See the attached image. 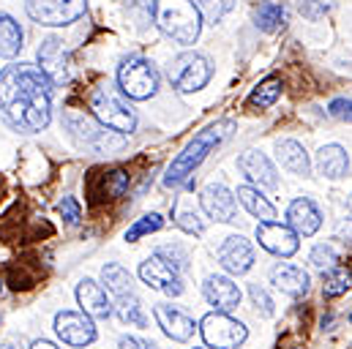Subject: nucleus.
<instances>
[{
  "mask_svg": "<svg viewBox=\"0 0 352 349\" xmlns=\"http://www.w3.org/2000/svg\"><path fill=\"white\" fill-rule=\"evenodd\" d=\"M0 117L16 131H41L52 117V82L28 63L0 71Z\"/></svg>",
  "mask_w": 352,
  "mask_h": 349,
  "instance_id": "1",
  "label": "nucleus"
},
{
  "mask_svg": "<svg viewBox=\"0 0 352 349\" xmlns=\"http://www.w3.org/2000/svg\"><path fill=\"white\" fill-rule=\"evenodd\" d=\"M232 128H235V123L232 120H221V123H216V126H208V128H202L180 153L175 156V161L167 167V174H164V185L167 188H173L177 183H183L188 174L194 172L205 159H208V153L210 150H216L230 134H232Z\"/></svg>",
  "mask_w": 352,
  "mask_h": 349,
  "instance_id": "2",
  "label": "nucleus"
},
{
  "mask_svg": "<svg viewBox=\"0 0 352 349\" xmlns=\"http://www.w3.org/2000/svg\"><path fill=\"white\" fill-rule=\"evenodd\" d=\"M153 22L164 36L177 44H194L202 30V16L191 0H156L153 3Z\"/></svg>",
  "mask_w": 352,
  "mask_h": 349,
  "instance_id": "3",
  "label": "nucleus"
},
{
  "mask_svg": "<svg viewBox=\"0 0 352 349\" xmlns=\"http://www.w3.org/2000/svg\"><path fill=\"white\" fill-rule=\"evenodd\" d=\"M90 109L98 117V123L104 128H112L115 134H131L137 128L134 109L112 87H96L90 95Z\"/></svg>",
  "mask_w": 352,
  "mask_h": 349,
  "instance_id": "4",
  "label": "nucleus"
},
{
  "mask_svg": "<svg viewBox=\"0 0 352 349\" xmlns=\"http://www.w3.org/2000/svg\"><path fill=\"white\" fill-rule=\"evenodd\" d=\"M118 85L123 90V95L134 101H148L159 90V74L153 63L145 60L142 55H129L118 66Z\"/></svg>",
  "mask_w": 352,
  "mask_h": 349,
  "instance_id": "5",
  "label": "nucleus"
},
{
  "mask_svg": "<svg viewBox=\"0 0 352 349\" xmlns=\"http://www.w3.org/2000/svg\"><path fill=\"white\" fill-rule=\"evenodd\" d=\"M210 74H213V66L205 55L199 52H183L177 55L175 60L167 66V77L175 90L180 93H197L210 82Z\"/></svg>",
  "mask_w": 352,
  "mask_h": 349,
  "instance_id": "6",
  "label": "nucleus"
},
{
  "mask_svg": "<svg viewBox=\"0 0 352 349\" xmlns=\"http://www.w3.org/2000/svg\"><path fill=\"white\" fill-rule=\"evenodd\" d=\"M199 333H202L208 349H238L249 336L243 322H238V319H232L230 314H221V311H213V314L202 317Z\"/></svg>",
  "mask_w": 352,
  "mask_h": 349,
  "instance_id": "7",
  "label": "nucleus"
},
{
  "mask_svg": "<svg viewBox=\"0 0 352 349\" xmlns=\"http://www.w3.org/2000/svg\"><path fill=\"white\" fill-rule=\"evenodd\" d=\"M25 11L38 25L63 27L77 22L88 11V3L85 0H25Z\"/></svg>",
  "mask_w": 352,
  "mask_h": 349,
  "instance_id": "8",
  "label": "nucleus"
},
{
  "mask_svg": "<svg viewBox=\"0 0 352 349\" xmlns=\"http://www.w3.org/2000/svg\"><path fill=\"white\" fill-rule=\"evenodd\" d=\"M66 126L72 131V137L88 148L93 153H109L118 150L123 145V137L115 131H104V126H98L96 120H90L85 115H66Z\"/></svg>",
  "mask_w": 352,
  "mask_h": 349,
  "instance_id": "9",
  "label": "nucleus"
},
{
  "mask_svg": "<svg viewBox=\"0 0 352 349\" xmlns=\"http://www.w3.org/2000/svg\"><path fill=\"white\" fill-rule=\"evenodd\" d=\"M38 71L52 82V85H66L72 77V60L66 52V44L58 36H50L38 47Z\"/></svg>",
  "mask_w": 352,
  "mask_h": 349,
  "instance_id": "10",
  "label": "nucleus"
},
{
  "mask_svg": "<svg viewBox=\"0 0 352 349\" xmlns=\"http://www.w3.org/2000/svg\"><path fill=\"white\" fill-rule=\"evenodd\" d=\"M140 278L151 286V289H159L164 295H180L183 292V278H180V270H177L173 262H167L164 257L153 254L140 264Z\"/></svg>",
  "mask_w": 352,
  "mask_h": 349,
  "instance_id": "11",
  "label": "nucleus"
},
{
  "mask_svg": "<svg viewBox=\"0 0 352 349\" xmlns=\"http://www.w3.org/2000/svg\"><path fill=\"white\" fill-rule=\"evenodd\" d=\"M55 330L72 347H88L90 341L96 339L93 319L88 314H80V311H60L55 317Z\"/></svg>",
  "mask_w": 352,
  "mask_h": 349,
  "instance_id": "12",
  "label": "nucleus"
},
{
  "mask_svg": "<svg viewBox=\"0 0 352 349\" xmlns=\"http://www.w3.org/2000/svg\"><path fill=\"white\" fill-rule=\"evenodd\" d=\"M257 240H260V246L265 251H270L276 257H292L298 251V235L287 224L263 221L257 227Z\"/></svg>",
  "mask_w": 352,
  "mask_h": 349,
  "instance_id": "13",
  "label": "nucleus"
},
{
  "mask_svg": "<svg viewBox=\"0 0 352 349\" xmlns=\"http://www.w3.org/2000/svg\"><path fill=\"white\" fill-rule=\"evenodd\" d=\"M199 205H202V210H205L210 218H216V221H221V224L235 221V196H232V191H230L227 185H221V183L205 185L202 194H199Z\"/></svg>",
  "mask_w": 352,
  "mask_h": 349,
  "instance_id": "14",
  "label": "nucleus"
},
{
  "mask_svg": "<svg viewBox=\"0 0 352 349\" xmlns=\"http://www.w3.org/2000/svg\"><path fill=\"white\" fill-rule=\"evenodd\" d=\"M219 262L227 273H235V275H243L246 270H252L254 264V249L246 238L241 235H232L227 238L221 246H219Z\"/></svg>",
  "mask_w": 352,
  "mask_h": 349,
  "instance_id": "15",
  "label": "nucleus"
},
{
  "mask_svg": "<svg viewBox=\"0 0 352 349\" xmlns=\"http://www.w3.org/2000/svg\"><path fill=\"white\" fill-rule=\"evenodd\" d=\"M202 295H205V300H208L216 311H221V314L238 308V303H241V289H238V284H232L227 275H208L205 284H202Z\"/></svg>",
  "mask_w": 352,
  "mask_h": 349,
  "instance_id": "16",
  "label": "nucleus"
},
{
  "mask_svg": "<svg viewBox=\"0 0 352 349\" xmlns=\"http://www.w3.org/2000/svg\"><path fill=\"white\" fill-rule=\"evenodd\" d=\"M287 221H289V229L295 232V235H314L317 229H320V224H322V213H320V207L311 202V199H306V196H300V199H295L289 207H287Z\"/></svg>",
  "mask_w": 352,
  "mask_h": 349,
  "instance_id": "17",
  "label": "nucleus"
},
{
  "mask_svg": "<svg viewBox=\"0 0 352 349\" xmlns=\"http://www.w3.org/2000/svg\"><path fill=\"white\" fill-rule=\"evenodd\" d=\"M153 317L159 322V328L173 339V341H188L194 336V319L188 314H183L175 306H156L153 308Z\"/></svg>",
  "mask_w": 352,
  "mask_h": 349,
  "instance_id": "18",
  "label": "nucleus"
},
{
  "mask_svg": "<svg viewBox=\"0 0 352 349\" xmlns=\"http://www.w3.org/2000/svg\"><path fill=\"white\" fill-rule=\"evenodd\" d=\"M238 167H241V172L246 174L252 183H257V185H265V188H276L278 185L276 167L270 164V159L265 153H260V150H246L238 159Z\"/></svg>",
  "mask_w": 352,
  "mask_h": 349,
  "instance_id": "19",
  "label": "nucleus"
},
{
  "mask_svg": "<svg viewBox=\"0 0 352 349\" xmlns=\"http://www.w3.org/2000/svg\"><path fill=\"white\" fill-rule=\"evenodd\" d=\"M77 300L82 306V314H88L90 319H109V314H112V303H109L107 292L96 281H90V278L80 281Z\"/></svg>",
  "mask_w": 352,
  "mask_h": 349,
  "instance_id": "20",
  "label": "nucleus"
},
{
  "mask_svg": "<svg viewBox=\"0 0 352 349\" xmlns=\"http://www.w3.org/2000/svg\"><path fill=\"white\" fill-rule=\"evenodd\" d=\"M270 281L284 295H292V297H300L309 292V273L303 267H295V264H276L270 270Z\"/></svg>",
  "mask_w": 352,
  "mask_h": 349,
  "instance_id": "21",
  "label": "nucleus"
},
{
  "mask_svg": "<svg viewBox=\"0 0 352 349\" xmlns=\"http://www.w3.org/2000/svg\"><path fill=\"white\" fill-rule=\"evenodd\" d=\"M173 218H175L177 227H180L183 232H188V235H202V229H205V221L199 218V210H197L194 196H191L188 191H183V194L175 196Z\"/></svg>",
  "mask_w": 352,
  "mask_h": 349,
  "instance_id": "22",
  "label": "nucleus"
},
{
  "mask_svg": "<svg viewBox=\"0 0 352 349\" xmlns=\"http://www.w3.org/2000/svg\"><path fill=\"white\" fill-rule=\"evenodd\" d=\"M276 156H278V161H281V167H284L287 172L303 174V177L311 172L309 153H306L303 145L295 142V139H284V142H278V145H276Z\"/></svg>",
  "mask_w": 352,
  "mask_h": 349,
  "instance_id": "23",
  "label": "nucleus"
},
{
  "mask_svg": "<svg viewBox=\"0 0 352 349\" xmlns=\"http://www.w3.org/2000/svg\"><path fill=\"white\" fill-rule=\"evenodd\" d=\"M317 167L325 177L339 180V177H344L350 172V156H347V150L342 145H325L317 153Z\"/></svg>",
  "mask_w": 352,
  "mask_h": 349,
  "instance_id": "24",
  "label": "nucleus"
},
{
  "mask_svg": "<svg viewBox=\"0 0 352 349\" xmlns=\"http://www.w3.org/2000/svg\"><path fill=\"white\" fill-rule=\"evenodd\" d=\"M22 49V27L14 16L0 14V58H14Z\"/></svg>",
  "mask_w": 352,
  "mask_h": 349,
  "instance_id": "25",
  "label": "nucleus"
},
{
  "mask_svg": "<svg viewBox=\"0 0 352 349\" xmlns=\"http://www.w3.org/2000/svg\"><path fill=\"white\" fill-rule=\"evenodd\" d=\"M238 199H241V205H243L252 216H257V218H263V221H273V218H276V207L265 199L257 188L241 185V188H238Z\"/></svg>",
  "mask_w": 352,
  "mask_h": 349,
  "instance_id": "26",
  "label": "nucleus"
},
{
  "mask_svg": "<svg viewBox=\"0 0 352 349\" xmlns=\"http://www.w3.org/2000/svg\"><path fill=\"white\" fill-rule=\"evenodd\" d=\"M101 278H104L107 289L115 292V295H126V292H131V273H129L123 264H118V262L104 264V267H101Z\"/></svg>",
  "mask_w": 352,
  "mask_h": 349,
  "instance_id": "27",
  "label": "nucleus"
},
{
  "mask_svg": "<svg viewBox=\"0 0 352 349\" xmlns=\"http://www.w3.org/2000/svg\"><path fill=\"white\" fill-rule=\"evenodd\" d=\"M254 22H257L260 30L273 33V30H278L281 22H284V8H281L278 3H273V0H263V3L257 5V11H254Z\"/></svg>",
  "mask_w": 352,
  "mask_h": 349,
  "instance_id": "28",
  "label": "nucleus"
},
{
  "mask_svg": "<svg viewBox=\"0 0 352 349\" xmlns=\"http://www.w3.org/2000/svg\"><path fill=\"white\" fill-rule=\"evenodd\" d=\"M115 311H118V317H120L123 322H129V325H137V328H145V325H148V317L142 314V306H140V300H137L131 292L118 295Z\"/></svg>",
  "mask_w": 352,
  "mask_h": 349,
  "instance_id": "29",
  "label": "nucleus"
},
{
  "mask_svg": "<svg viewBox=\"0 0 352 349\" xmlns=\"http://www.w3.org/2000/svg\"><path fill=\"white\" fill-rule=\"evenodd\" d=\"M347 289H350V267H344V264L331 267L328 275H325V284H322V295L325 297H339Z\"/></svg>",
  "mask_w": 352,
  "mask_h": 349,
  "instance_id": "30",
  "label": "nucleus"
},
{
  "mask_svg": "<svg viewBox=\"0 0 352 349\" xmlns=\"http://www.w3.org/2000/svg\"><path fill=\"white\" fill-rule=\"evenodd\" d=\"M278 95H281V80H278V77H267L265 82H260V85L254 87L249 104H252V106H260V109H267V106L276 104Z\"/></svg>",
  "mask_w": 352,
  "mask_h": 349,
  "instance_id": "31",
  "label": "nucleus"
},
{
  "mask_svg": "<svg viewBox=\"0 0 352 349\" xmlns=\"http://www.w3.org/2000/svg\"><path fill=\"white\" fill-rule=\"evenodd\" d=\"M164 227V218L159 216V213H148V216H142V218H137L129 229H126V240L129 243H137L140 238H145V235H153V232H159Z\"/></svg>",
  "mask_w": 352,
  "mask_h": 349,
  "instance_id": "32",
  "label": "nucleus"
},
{
  "mask_svg": "<svg viewBox=\"0 0 352 349\" xmlns=\"http://www.w3.org/2000/svg\"><path fill=\"white\" fill-rule=\"evenodd\" d=\"M126 188H129V174L123 170H112L101 177V196L104 199H118L126 194Z\"/></svg>",
  "mask_w": 352,
  "mask_h": 349,
  "instance_id": "33",
  "label": "nucleus"
},
{
  "mask_svg": "<svg viewBox=\"0 0 352 349\" xmlns=\"http://www.w3.org/2000/svg\"><path fill=\"white\" fill-rule=\"evenodd\" d=\"M191 3H194V8H197L210 25L221 22V16L232 8V0H191Z\"/></svg>",
  "mask_w": 352,
  "mask_h": 349,
  "instance_id": "34",
  "label": "nucleus"
},
{
  "mask_svg": "<svg viewBox=\"0 0 352 349\" xmlns=\"http://www.w3.org/2000/svg\"><path fill=\"white\" fill-rule=\"evenodd\" d=\"M309 262H311L317 270H322V273H325V270L336 267L339 257H336V251H333L331 246H325V243H322V246H314V249H311V257H309Z\"/></svg>",
  "mask_w": 352,
  "mask_h": 349,
  "instance_id": "35",
  "label": "nucleus"
},
{
  "mask_svg": "<svg viewBox=\"0 0 352 349\" xmlns=\"http://www.w3.org/2000/svg\"><path fill=\"white\" fill-rule=\"evenodd\" d=\"M298 8L306 19H322L333 8V0H300Z\"/></svg>",
  "mask_w": 352,
  "mask_h": 349,
  "instance_id": "36",
  "label": "nucleus"
},
{
  "mask_svg": "<svg viewBox=\"0 0 352 349\" xmlns=\"http://www.w3.org/2000/svg\"><path fill=\"white\" fill-rule=\"evenodd\" d=\"M58 210H60V216H63V221H66L69 227L80 224V218H82L80 202H77L74 196H63V199H60V205H58Z\"/></svg>",
  "mask_w": 352,
  "mask_h": 349,
  "instance_id": "37",
  "label": "nucleus"
},
{
  "mask_svg": "<svg viewBox=\"0 0 352 349\" xmlns=\"http://www.w3.org/2000/svg\"><path fill=\"white\" fill-rule=\"evenodd\" d=\"M249 295H252V300H254V306L263 311L265 317H270L273 314V300L267 297V292H265L263 286H257V284H252L249 286Z\"/></svg>",
  "mask_w": 352,
  "mask_h": 349,
  "instance_id": "38",
  "label": "nucleus"
},
{
  "mask_svg": "<svg viewBox=\"0 0 352 349\" xmlns=\"http://www.w3.org/2000/svg\"><path fill=\"white\" fill-rule=\"evenodd\" d=\"M333 117H339V120H350V98H336V101H331V109H328Z\"/></svg>",
  "mask_w": 352,
  "mask_h": 349,
  "instance_id": "39",
  "label": "nucleus"
},
{
  "mask_svg": "<svg viewBox=\"0 0 352 349\" xmlns=\"http://www.w3.org/2000/svg\"><path fill=\"white\" fill-rule=\"evenodd\" d=\"M120 349H159L153 341H145V339H134V336H123L120 339Z\"/></svg>",
  "mask_w": 352,
  "mask_h": 349,
  "instance_id": "40",
  "label": "nucleus"
},
{
  "mask_svg": "<svg viewBox=\"0 0 352 349\" xmlns=\"http://www.w3.org/2000/svg\"><path fill=\"white\" fill-rule=\"evenodd\" d=\"M30 349H58L55 344H50V341H33V347Z\"/></svg>",
  "mask_w": 352,
  "mask_h": 349,
  "instance_id": "41",
  "label": "nucleus"
},
{
  "mask_svg": "<svg viewBox=\"0 0 352 349\" xmlns=\"http://www.w3.org/2000/svg\"><path fill=\"white\" fill-rule=\"evenodd\" d=\"M0 349H11V347H8V344H0Z\"/></svg>",
  "mask_w": 352,
  "mask_h": 349,
  "instance_id": "42",
  "label": "nucleus"
}]
</instances>
